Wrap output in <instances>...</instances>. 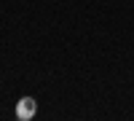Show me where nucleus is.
<instances>
[{
  "label": "nucleus",
  "mask_w": 134,
  "mask_h": 121,
  "mask_svg": "<svg viewBox=\"0 0 134 121\" xmlns=\"http://www.w3.org/2000/svg\"><path fill=\"white\" fill-rule=\"evenodd\" d=\"M35 111H38L35 100H32V97H21V100H19V105H16V118L30 121L32 116H35Z\"/></svg>",
  "instance_id": "1"
}]
</instances>
